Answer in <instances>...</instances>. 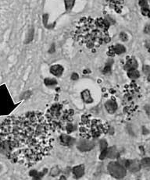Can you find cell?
Segmentation results:
<instances>
[{
    "mask_svg": "<svg viewBox=\"0 0 150 180\" xmlns=\"http://www.w3.org/2000/svg\"><path fill=\"white\" fill-rule=\"evenodd\" d=\"M120 38H121L123 41H128V37L126 34L124 33V32H122V33H121V34H120Z\"/></svg>",
    "mask_w": 150,
    "mask_h": 180,
    "instance_id": "29",
    "label": "cell"
},
{
    "mask_svg": "<svg viewBox=\"0 0 150 180\" xmlns=\"http://www.w3.org/2000/svg\"><path fill=\"white\" fill-rule=\"evenodd\" d=\"M105 107L109 114H113L117 109V104L114 100H109L106 102Z\"/></svg>",
    "mask_w": 150,
    "mask_h": 180,
    "instance_id": "9",
    "label": "cell"
},
{
    "mask_svg": "<svg viewBox=\"0 0 150 180\" xmlns=\"http://www.w3.org/2000/svg\"><path fill=\"white\" fill-rule=\"evenodd\" d=\"M142 13L144 16L150 17V10L149 9H148V7L142 8Z\"/></svg>",
    "mask_w": 150,
    "mask_h": 180,
    "instance_id": "28",
    "label": "cell"
},
{
    "mask_svg": "<svg viewBox=\"0 0 150 180\" xmlns=\"http://www.w3.org/2000/svg\"><path fill=\"white\" fill-rule=\"evenodd\" d=\"M50 72L56 76H61L63 72V67L60 65H54L50 68Z\"/></svg>",
    "mask_w": 150,
    "mask_h": 180,
    "instance_id": "13",
    "label": "cell"
},
{
    "mask_svg": "<svg viewBox=\"0 0 150 180\" xmlns=\"http://www.w3.org/2000/svg\"><path fill=\"white\" fill-rule=\"evenodd\" d=\"M145 47H146L147 50L150 52V40L149 41H146V43H145Z\"/></svg>",
    "mask_w": 150,
    "mask_h": 180,
    "instance_id": "33",
    "label": "cell"
},
{
    "mask_svg": "<svg viewBox=\"0 0 150 180\" xmlns=\"http://www.w3.org/2000/svg\"><path fill=\"white\" fill-rule=\"evenodd\" d=\"M45 84L46 86H48V87H51V86L56 85L57 84V81H56L55 79H51V78H46L45 80Z\"/></svg>",
    "mask_w": 150,
    "mask_h": 180,
    "instance_id": "22",
    "label": "cell"
},
{
    "mask_svg": "<svg viewBox=\"0 0 150 180\" xmlns=\"http://www.w3.org/2000/svg\"><path fill=\"white\" fill-rule=\"evenodd\" d=\"M15 108L13 101L5 85L0 86V115L11 112Z\"/></svg>",
    "mask_w": 150,
    "mask_h": 180,
    "instance_id": "5",
    "label": "cell"
},
{
    "mask_svg": "<svg viewBox=\"0 0 150 180\" xmlns=\"http://www.w3.org/2000/svg\"><path fill=\"white\" fill-rule=\"evenodd\" d=\"M125 165H126L127 169L132 172H137L141 169L142 167L141 162H138V160H128Z\"/></svg>",
    "mask_w": 150,
    "mask_h": 180,
    "instance_id": "8",
    "label": "cell"
},
{
    "mask_svg": "<svg viewBox=\"0 0 150 180\" xmlns=\"http://www.w3.org/2000/svg\"><path fill=\"white\" fill-rule=\"evenodd\" d=\"M59 140H60V142L63 145H66V146H69V145H71L74 143V139L68 135H66V134H62L59 137Z\"/></svg>",
    "mask_w": 150,
    "mask_h": 180,
    "instance_id": "14",
    "label": "cell"
},
{
    "mask_svg": "<svg viewBox=\"0 0 150 180\" xmlns=\"http://www.w3.org/2000/svg\"><path fill=\"white\" fill-rule=\"evenodd\" d=\"M100 144V150L101 151H103V150H106L108 149V143L106 142V140L102 139L99 142Z\"/></svg>",
    "mask_w": 150,
    "mask_h": 180,
    "instance_id": "23",
    "label": "cell"
},
{
    "mask_svg": "<svg viewBox=\"0 0 150 180\" xmlns=\"http://www.w3.org/2000/svg\"><path fill=\"white\" fill-rule=\"evenodd\" d=\"M95 147V143L93 141L88 139H82L78 141L77 147L81 151H89L92 150Z\"/></svg>",
    "mask_w": 150,
    "mask_h": 180,
    "instance_id": "7",
    "label": "cell"
},
{
    "mask_svg": "<svg viewBox=\"0 0 150 180\" xmlns=\"http://www.w3.org/2000/svg\"><path fill=\"white\" fill-rule=\"evenodd\" d=\"M109 27V22L102 18L94 20L90 17H83L77 24L74 38L80 45L89 49H96L110 41Z\"/></svg>",
    "mask_w": 150,
    "mask_h": 180,
    "instance_id": "2",
    "label": "cell"
},
{
    "mask_svg": "<svg viewBox=\"0 0 150 180\" xmlns=\"http://www.w3.org/2000/svg\"><path fill=\"white\" fill-rule=\"evenodd\" d=\"M48 172V170L46 169H45L42 172H38L36 170H32L30 172V175L33 178V180H42V178Z\"/></svg>",
    "mask_w": 150,
    "mask_h": 180,
    "instance_id": "12",
    "label": "cell"
},
{
    "mask_svg": "<svg viewBox=\"0 0 150 180\" xmlns=\"http://www.w3.org/2000/svg\"><path fill=\"white\" fill-rule=\"evenodd\" d=\"M74 1L75 0H65V7H66V10L67 12L71 11L72 9L73 6H74Z\"/></svg>",
    "mask_w": 150,
    "mask_h": 180,
    "instance_id": "21",
    "label": "cell"
},
{
    "mask_svg": "<svg viewBox=\"0 0 150 180\" xmlns=\"http://www.w3.org/2000/svg\"><path fill=\"white\" fill-rule=\"evenodd\" d=\"M59 180H67V178H66V177H65L64 175H61Z\"/></svg>",
    "mask_w": 150,
    "mask_h": 180,
    "instance_id": "34",
    "label": "cell"
},
{
    "mask_svg": "<svg viewBox=\"0 0 150 180\" xmlns=\"http://www.w3.org/2000/svg\"><path fill=\"white\" fill-rule=\"evenodd\" d=\"M145 33L150 34V25H148V26L145 27Z\"/></svg>",
    "mask_w": 150,
    "mask_h": 180,
    "instance_id": "32",
    "label": "cell"
},
{
    "mask_svg": "<svg viewBox=\"0 0 150 180\" xmlns=\"http://www.w3.org/2000/svg\"><path fill=\"white\" fill-rule=\"evenodd\" d=\"M108 171L112 176L116 178H123L126 175V169L118 162H110L108 165Z\"/></svg>",
    "mask_w": 150,
    "mask_h": 180,
    "instance_id": "6",
    "label": "cell"
},
{
    "mask_svg": "<svg viewBox=\"0 0 150 180\" xmlns=\"http://www.w3.org/2000/svg\"><path fill=\"white\" fill-rule=\"evenodd\" d=\"M143 72L148 77V80L150 81V66H143Z\"/></svg>",
    "mask_w": 150,
    "mask_h": 180,
    "instance_id": "25",
    "label": "cell"
},
{
    "mask_svg": "<svg viewBox=\"0 0 150 180\" xmlns=\"http://www.w3.org/2000/svg\"><path fill=\"white\" fill-rule=\"evenodd\" d=\"M109 125L99 119H90L88 115H83L80 124V134L85 139L98 137L109 130Z\"/></svg>",
    "mask_w": 150,
    "mask_h": 180,
    "instance_id": "3",
    "label": "cell"
},
{
    "mask_svg": "<svg viewBox=\"0 0 150 180\" xmlns=\"http://www.w3.org/2000/svg\"><path fill=\"white\" fill-rule=\"evenodd\" d=\"M60 172H61V170H60L59 166H54V167H52V169H51V170H50V175L52 177L57 176V175H59Z\"/></svg>",
    "mask_w": 150,
    "mask_h": 180,
    "instance_id": "20",
    "label": "cell"
},
{
    "mask_svg": "<svg viewBox=\"0 0 150 180\" xmlns=\"http://www.w3.org/2000/svg\"><path fill=\"white\" fill-rule=\"evenodd\" d=\"M141 165L142 167H150V158H145L141 161Z\"/></svg>",
    "mask_w": 150,
    "mask_h": 180,
    "instance_id": "24",
    "label": "cell"
},
{
    "mask_svg": "<svg viewBox=\"0 0 150 180\" xmlns=\"http://www.w3.org/2000/svg\"><path fill=\"white\" fill-rule=\"evenodd\" d=\"M138 3L139 6L142 7V9L148 7V0H139Z\"/></svg>",
    "mask_w": 150,
    "mask_h": 180,
    "instance_id": "26",
    "label": "cell"
},
{
    "mask_svg": "<svg viewBox=\"0 0 150 180\" xmlns=\"http://www.w3.org/2000/svg\"><path fill=\"white\" fill-rule=\"evenodd\" d=\"M109 3L116 11L120 12L123 7L124 1L123 0H109Z\"/></svg>",
    "mask_w": 150,
    "mask_h": 180,
    "instance_id": "15",
    "label": "cell"
},
{
    "mask_svg": "<svg viewBox=\"0 0 150 180\" xmlns=\"http://www.w3.org/2000/svg\"><path fill=\"white\" fill-rule=\"evenodd\" d=\"M73 173L76 178H82L85 174V166L83 165H77L75 167L73 168L72 169Z\"/></svg>",
    "mask_w": 150,
    "mask_h": 180,
    "instance_id": "10",
    "label": "cell"
},
{
    "mask_svg": "<svg viewBox=\"0 0 150 180\" xmlns=\"http://www.w3.org/2000/svg\"><path fill=\"white\" fill-rule=\"evenodd\" d=\"M52 130L38 111L8 118L0 124V152L13 163L32 166L53 147Z\"/></svg>",
    "mask_w": 150,
    "mask_h": 180,
    "instance_id": "1",
    "label": "cell"
},
{
    "mask_svg": "<svg viewBox=\"0 0 150 180\" xmlns=\"http://www.w3.org/2000/svg\"><path fill=\"white\" fill-rule=\"evenodd\" d=\"M74 127L72 124H71V123L67 124V126H66V130H67V132L68 133H72L73 131H74Z\"/></svg>",
    "mask_w": 150,
    "mask_h": 180,
    "instance_id": "27",
    "label": "cell"
},
{
    "mask_svg": "<svg viewBox=\"0 0 150 180\" xmlns=\"http://www.w3.org/2000/svg\"><path fill=\"white\" fill-rule=\"evenodd\" d=\"M78 78H79V76H78V74H77L76 72H74V73L71 75V79H72L73 80H78Z\"/></svg>",
    "mask_w": 150,
    "mask_h": 180,
    "instance_id": "31",
    "label": "cell"
},
{
    "mask_svg": "<svg viewBox=\"0 0 150 180\" xmlns=\"http://www.w3.org/2000/svg\"><path fill=\"white\" fill-rule=\"evenodd\" d=\"M128 76L132 80H136V79H138L139 77L140 73H139V72L137 69H131V70H128Z\"/></svg>",
    "mask_w": 150,
    "mask_h": 180,
    "instance_id": "19",
    "label": "cell"
},
{
    "mask_svg": "<svg viewBox=\"0 0 150 180\" xmlns=\"http://www.w3.org/2000/svg\"><path fill=\"white\" fill-rule=\"evenodd\" d=\"M73 110H65L62 104H55L47 111L46 119L53 130V128H62L65 123L68 124L73 120Z\"/></svg>",
    "mask_w": 150,
    "mask_h": 180,
    "instance_id": "4",
    "label": "cell"
},
{
    "mask_svg": "<svg viewBox=\"0 0 150 180\" xmlns=\"http://www.w3.org/2000/svg\"><path fill=\"white\" fill-rule=\"evenodd\" d=\"M138 67V63L135 59L134 58H129L126 62V64L124 66V69L126 70H131V69H136Z\"/></svg>",
    "mask_w": 150,
    "mask_h": 180,
    "instance_id": "11",
    "label": "cell"
},
{
    "mask_svg": "<svg viewBox=\"0 0 150 180\" xmlns=\"http://www.w3.org/2000/svg\"><path fill=\"white\" fill-rule=\"evenodd\" d=\"M114 55H121L125 52V48L122 45H117L115 46H112Z\"/></svg>",
    "mask_w": 150,
    "mask_h": 180,
    "instance_id": "18",
    "label": "cell"
},
{
    "mask_svg": "<svg viewBox=\"0 0 150 180\" xmlns=\"http://www.w3.org/2000/svg\"><path fill=\"white\" fill-rule=\"evenodd\" d=\"M110 69H111V66H110V65H106V67L104 68L103 72L105 73V74H106V73H109V72H110Z\"/></svg>",
    "mask_w": 150,
    "mask_h": 180,
    "instance_id": "30",
    "label": "cell"
},
{
    "mask_svg": "<svg viewBox=\"0 0 150 180\" xmlns=\"http://www.w3.org/2000/svg\"><path fill=\"white\" fill-rule=\"evenodd\" d=\"M82 98L83 99V101L87 104H90L93 101V99L91 96V93L88 90H85L82 91Z\"/></svg>",
    "mask_w": 150,
    "mask_h": 180,
    "instance_id": "16",
    "label": "cell"
},
{
    "mask_svg": "<svg viewBox=\"0 0 150 180\" xmlns=\"http://www.w3.org/2000/svg\"><path fill=\"white\" fill-rule=\"evenodd\" d=\"M118 156V150L115 147H111L107 149V158H116Z\"/></svg>",
    "mask_w": 150,
    "mask_h": 180,
    "instance_id": "17",
    "label": "cell"
}]
</instances>
